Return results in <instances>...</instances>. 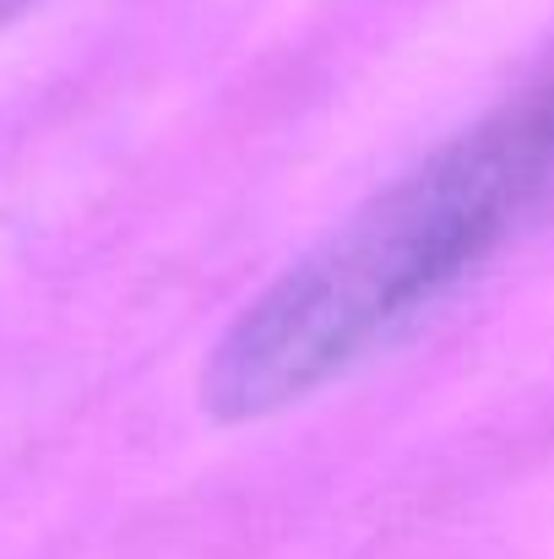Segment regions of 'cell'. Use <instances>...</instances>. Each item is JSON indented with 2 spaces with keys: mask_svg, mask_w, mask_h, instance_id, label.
<instances>
[{
  "mask_svg": "<svg viewBox=\"0 0 554 559\" xmlns=\"http://www.w3.org/2000/svg\"><path fill=\"white\" fill-rule=\"evenodd\" d=\"M554 201V60L365 201L217 337L201 407L256 424L369 359Z\"/></svg>",
  "mask_w": 554,
  "mask_h": 559,
  "instance_id": "obj_1",
  "label": "cell"
},
{
  "mask_svg": "<svg viewBox=\"0 0 554 559\" xmlns=\"http://www.w3.org/2000/svg\"><path fill=\"white\" fill-rule=\"evenodd\" d=\"M33 5H38V0H0V27H11V22H16V16H27Z\"/></svg>",
  "mask_w": 554,
  "mask_h": 559,
  "instance_id": "obj_2",
  "label": "cell"
}]
</instances>
